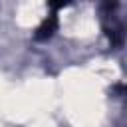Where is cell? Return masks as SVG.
Listing matches in <instances>:
<instances>
[{"mask_svg": "<svg viewBox=\"0 0 127 127\" xmlns=\"http://www.w3.org/2000/svg\"><path fill=\"white\" fill-rule=\"evenodd\" d=\"M54 28H56V18L52 16L50 20H46V22L40 26V30H38V38H48V36L54 32Z\"/></svg>", "mask_w": 127, "mask_h": 127, "instance_id": "obj_1", "label": "cell"}]
</instances>
